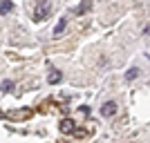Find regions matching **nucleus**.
I'll list each match as a JSON object with an SVG mask.
<instances>
[{"instance_id":"obj_1","label":"nucleus","mask_w":150,"mask_h":143,"mask_svg":"<svg viewBox=\"0 0 150 143\" xmlns=\"http://www.w3.org/2000/svg\"><path fill=\"white\" fill-rule=\"evenodd\" d=\"M50 2H47V0H40V2H38L36 5V9H34V20H38V23H40V20H45V16H47V11H50Z\"/></svg>"},{"instance_id":"obj_5","label":"nucleus","mask_w":150,"mask_h":143,"mask_svg":"<svg viewBox=\"0 0 150 143\" xmlns=\"http://www.w3.org/2000/svg\"><path fill=\"white\" fill-rule=\"evenodd\" d=\"M47 81H50V85H56V83L63 81V74L58 72V69H52V74H50V78H47Z\"/></svg>"},{"instance_id":"obj_4","label":"nucleus","mask_w":150,"mask_h":143,"mask_svg":"<svg viewBox=\"0 0 150 143\" xmlns=\"http://www.w3.org/2000/svg\"><path fill=\"white\" fill-rule=\"evenodd\" d=\"M61 132H74V121H72V118H63L61 121Z\"/></svg>"},{"instance_id":"obj_9","label":"nucleus","mask_w":150,"mask_h":143,"mask_svg":"<svg viewBox=\"0 0 150 143\" xmlns=\"http://www.w3.org/2000/svg\"><path fill=\"white\" fill-rule=\"evenodd\" d=\"M90 7H92V2H90V0H85V2H83L81 7H79V9H76V13H85L90 9Z\"/></svg>"},{"instance_id":"obj_3","label":"nucleus","mask_w":150,"mask_h":143,"mask_svg":"<svg viewBox=\"0 0 150 143\" xmlns=\"http://www.w3.org/2000/svg\"><path fill=\"white\" fill-rule=\"evenodd\" d=\"M11 9H13V2H11V0H0V16H7Z\"/></svg>"},{"instance_id":"obj_2","label":"nucleus","mask_w":150,"mask_h":143,"mask_svg":"<svg viewBox=\"0 0 150 143\" xmlns=\"http://www.w3.org/2000/svg\"><path fill=\"white\" fill-rule=\"evenodd\" d=\"M114 112H117V103H114V101L103 103V107H101V114H103V116H112Z\"/></svg>"},{"instance_id":"obj_7","label":"nucleus","mask_w":150,"mask_h":143,"mask_svg":"<svg viewBox=\"0 0 150 143\" xmlns=\"http://www.w3.org/2000/svg\"><path fill=\"white\" fill-rule=\"evenodd\" d=\"M29 114H31V110H23V112H11L9 116L11 118H27Z\"/></svg>"},{"instance_id":"obj_8","label":"nucleus","mask_w":150,"mask_h":143,"mask_svg":"<svg viewBox=\"0 0 150 143\" xmlns=\"http://www.w3.org/2000/svg\"><path fill=\"white\" fill-rule=\"evenodd\" d=\"M137 76H139V69H137V67H132V69H128V74H125V78H128V81H134Z\"/></svg>"},{"instance_id":"obj_6","label":"nucleus","mask_w":150,"mask_h":143,"mask_svg":"<svg viewBox=\"0 0 150 143\" xmlns=\"http://www.w3.org/2000/svg\"><path fill=\"white\" fill-rule=\"evenodd\" d=\"M65 27H67V18H61L56 23V27H54V36H61L63 31H65Z\"/></svg>"},{"instance_id":"obj_10","label":"nucleus","mask_w":150,"mask_h":143,"mask_svg":"<svg viewBox=\"0 0 150 143\" xmlns=\"http://www.w3.org/2000/svg\"><path fill=\"white\" fill-rule=\"evenodd\" d=\"M11 87H13L11 81H5V83H2V92H11Z\"/></svg>"}]
</instances>
